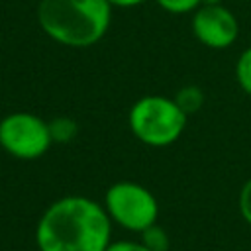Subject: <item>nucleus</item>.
<instances>
[{
  "label": "nucleus",
  "instance_id": "f03ea898",
  "mask_svg": "<svg viewBox=\"0 0 251 251\" xmlns=\"http://www.w3.org/2000/svg\"><path fill=\"white\" fill-rule=\"evenodd\" d=\"M112 10L108 0H39L37 24L55 43L84 49L104 39Z\"/></svg>",
  "mask_w": 251,
  "mask_h": 251
},
{
  "label": "nucleus",
  "instance_id": "0eeeda50",
  "mask_svg": "<svg viewBox=\"0 0 251 251\" xmlns=\"http://www.w3.org/2000/svg\"><path fill=\"white\" fill-rule=\"evenodd\" d=\"M175 100H176V104L182 108V112H184L186 116H190L192 112H196V110L202 108V104H204V92H202L198 86H192V84H190V86L180 88V90L176 92Z\"/></svg>",
  "mask_w": 251,
  "mask_h": 251
},
{
  "label": "nucleus",
  "instance_id": "1a4fd4ad",
  "mask_svg": "<svg viewBox=\"0 0 251 251\" xmlns=\"http://www.w3.org/2000/svg\"><path fill=\"white\" fill-rule=\"evenodd\" d=\"M49 129H51V137H53L55 143H67V141H71V139L76 135V131H78L76 124H75L71 118H65V116L55 118L53 122H49Z\"/></svg>",
  "mask_w": 251,
  "mask_h": 251
},
{
  "label": "nucleus",
  "instance_id": "39448f33",
  "mask_svg": "<svg viewBox=\"0 0 251 251\" xmlns=\"http://www.w3.org/2000/svg\"><path fill=\"white\" fill-rule=\"evenodd\" d=\"M53 145L49 122L33 112H12L0 120V147L4 153L33 161L43 157Z\"/></svg>",
  "mask_w": 251,
  "mask_h": 251
},
{
  "label": "nucleus",
  "instance_id": "9b49d317",
  "mask_svg": "<svg viewBox=\"0 0 251 251\" xmlns=\"http://www.w3.org/2000/svg\"><path fill=\"white\" fill-rule=\"evenodd\" d=\"M169 14H192L202 0H155Z\"/></svg>",
  "mask_w": 251,
  "mask_h": 251
},
{
  "label": "nucleus",
  "instance_id": "423d86ee",
  "mask_svg": "<svg viewBox=\"0 0 251 251\" xmlns=\"http://www.w3.org/2000/svg\"><path fill=\"white\" fill-rule=\"evenodd\" d=\"M192 35L210 49L231 47L239 35V22L224 4L198 6L192 12Z\"/></svg>",
  "mask_w": 251,
  "mask_h": 251
},
{
  "label": "nucleus",
  "instance_id": "9d476101",
  "mask_svg": "<svg viewBox=\"0 0 251 251\" xmlns=\"http://www.w3.org/2000/svg\"><path fill=\"white\" fill-rule=\"evenodd\" d=\"M139 235H141V241L151 251H167L169 249V235L159 224H153V226L145 227Z\"/></svg>",
  "mask_w": 251,
  "mask_h": 251
},
{
  "label": "nucleus",
  "instance_id": "f257e3e1",
  "mask_svg": "<svg viewBox=\"0 0 251 251\" xmlns=\"http://www.w3.org/2000/svg\"><path fill=\"white\" fill-rule=\"evenodd\" d=\"M110 241L112 220L104 204L82 194L57 198L35 226L39 251H106Z\"/></svg>",
  "mask_w": 251,
  "mask_h": 251
},
{
  "label": "nucleus",
  "instance_id": "20e7f679",
  "mask_svg": "<svg viewBox=\"0 0 251 251\" xmlns=\"http://www.w3.org/2000/svg\"><path fill=\"white\" fill-rule=\"evenodd\" d=\"M102 204L112 224L133 233H141L145 227L157 224L159 218V202L155 194L133 180H118L110 184Z\"/></svg>",
  "mask_w": 251,
  "mask_h": 251
},
{
  "label": "nucleus",
  "instance_id": "7ed1b4c3",
  "mask_svg": "<svg viewBox=\"0 0 251 251\" xmlns=\"http://www.w3.org/2000/svg\"><path fill=\"white\" fill-rule=\"evenodd\" d=\"M188 116L175 98L161 94H147L137 98L127 114L131 133L149 147L173 145L186 127Z\"/></svg>",
  "mask_w": 251,
  "mask_h": 251
},
{
  "label": "nucleus",
  "instance_id": "ddd939ff",
  "mask_svg": "<svg viewBox=\"0 0 251 251\" xmlns=\"http://www.w3.org/2000/svg\"><path fill=\"white\" fill-rule=\"evenodd\" d=\"M106 251H151L141 239L133 241V239H118V241H110V245L106 247Z\"/></svg>",
  "mask_w": 251,
  "mask_h": 251
},
{
  "label": "nucleus",
  "instance_id": "6e6552de",
  "mask_svg": "<svg viewBox=\"0 0 251 251\" xmlns=\"http://www.w3.org/2000/svg\"><path fill=\"white\" fill-rule=\"evenodd\" d=\"M235 80L237 86L251 96V47L243 49L235 61Z\"/></svg>",
  "mask_w": 251,
  "mask_h": 251
},
{
  "label": "nucleus",
  "instance_id": "4468645a",
  "mask_svg": "<svg viewBox=\"0 0 251 251\" xmlns=\"http://www.w3.org/2000/svg\"><path fill=\"white\" fill-rule=\"evenodd\" d=\"M112 4V8H135L147 0H108Z\"/></svg>",
  "mask_w": 251,
  "mask_h": 251
},
{
  "label": "nucleus",
  "instance_id": "f8f14e48",
  "mask_svg": "<svg viewBox=\"0 0 251 251\" xmlns=\"http://www.w3.org/2000/svg\"><path fill=\"white\" fill-rule=\"evenodd\" d=\"M237 208H239L241 218L251 226V176L243 182V186H241V190H239Z\"/></svg>",
  "mask_w": 251,
  "mask_h": 251
},
{
  "label": "nucleus",
  "instance_id": "2eb2a0df",
  "mask_svg": "<svg viewBox=\"0 0 251 251\" xmlns=\"http://www.w3.org/2000/svg\"><path fill=\"white\" fill-rule=\"evenodd\" d=\"M214 4H222V0H202L200 6H214Z\"/></svg>",
  "mask_w": 251,
  "mask_h": 251
}]
</instances>
